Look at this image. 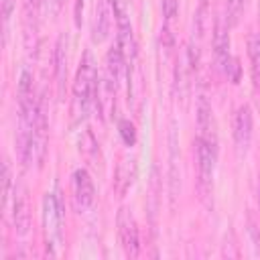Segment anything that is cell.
Returning <instances> with one entry per match:
<instances>
[{"label":"cell","mask_w":260,"mask_h":260,"mask_svg":"<svg viewBox=\"0 0 260 260\" xmlns=\"http://www.w3.org/2000/svg\"><path fill=\"white\" fill-rule=\"evenodd\" d=\"M98 69L89 51L83 53L73 81V114L83 120L93 106H98Z\"/></svg>","instance_id":"obj_1"},{"label":"cell","mask_w":260,"mask_h":260,"mask_svg":"<svg viewBox=\"0 0 260 260\" xmlns=\"http://www.w3.org/2000/svg\"><path fill=\"white\" fill-rule=\"evenodd\" d=\"M61 223H63V211H61V199L55 193H45L43 197V228L47 238V254L55 256V246L61 244Z\"/></svg>","instance_id":"obj_2"},{"label":"cell","mask_w":260,"mask_h":260,"mask_svg":"<svg viewBox=\"0 0 260 260\" xmlns=\"http://www.w3.org/2000/svg\"><path fill=\"white\" fill-rule=\"evenodd\" d=\"M215 152L203 138H195V156H197V169H199V189L203 197L211 193V181H213V167H215Z\"/></svg>","instance_id":"obj_3"},{"label":"cell","mask_w":260,"mask_h":260,"mask_svg":"<svg viewBox=\"0 0 260 260\" xmlns=\"http://www.w3.org/2000/svg\"><path fill=\"white\" fill-rule=\"evenodd\" d=\"M116 223H118V238H120L124 252L130 258H136L140 252V240H138V228H136L134 215L126 207H120Z\"/></svg>","instance_id":"obj_4"},{"label":"cell","mask_w":260,"mask_h":260,"mask_svg":"<svg viewBox=\"0 0 260 260\" xmlns=\"http://www.w3.org/2000/svg\"><path fill=\"white\" fill-rule=\"evenodd\" d=\"M12 223L18 236H26L30 230V201L28 191L22 183H18L12 193Z\"/></svg>","instance_id":"obj_5"},{"label":"cell","mask_w":260,"mask_h":260,"mask_svg":"<svg viewBox=\"0 0 260 260\" xmlns=\"http://www.w3.org/2000/svg\"><path fill=\"white\" fill-rule=\"evenodd\" d=\"M213 55H215V65L219 71L228 73L230 65H232V57H230V35H228V20L223 16L215 18V26H213Z\"/></svg>","instance_id":"obj_6"},{"label":"cell","mask_w":260,"mask_h":260,"mask_svg":"<svg viewBox=\"0 0 260 260\" xmlns=\"http://www.w3.org/2000/svg\"><path fill=\"white\" fill-rule=\"evenodd\" d=\"M95 199V189H93V181L89 177V173L85 169H77L73 173V201H75V209L79 213L87 211L93 205Z\"/></svg>","instance_id":"obj_7"},{"label":"cell","mask_w":260,"mask_h":260,"mask_svg":"<svg viewBox=\"0 0 260 260\" xmlns=\"http://www.w3.org/2000/svg\"><path fill=\"white\" fill-rule=\"evenodd\" d=\"M197 128H199V138H203L213 150H217V132H215V120H213V110L211 104L207 102L205 95L197 98Z\"/></svg>","instance_id":"obj_8"},{"label":"cell","mask_w":260,"mask_h":260,"mask_svg":"<svg viewBox=\"0 0 260 260\" xmlns=\"http://www.w3.org/2000/svg\"><path fill=\"white\" fill-rule=\"evenodd\" d=\"M234 140L240 154H244L252 140V110L248 104L240 106L234 118Z\"/></svg>","instance_id":"obj_9"},{"label":"cell","mask_w":260,"mask_h":260,"mask_svg":"<svg viewBox=\"0 0 260 260\" xmlns=\"http://www.w3.org/2000/svg\"><path fill=\"white\" fill-rule=\"evenodd\" d=\"M169 158H171V173H169V181H171V199L175 201L179 191H181V175H179V162H181V154H179V138H177V122L173 120L169 126Z\"/></svg>","instance_id":"obj_10"},{"label":"cell","mask_w":260,"mask_h":260,"mask_svg":"<svg viewBox=\"0 0 260 260\" xmlns=\"http://www.w3.org/2000/svg\"><path fill=\"white\" fill-rule=\"evenodd\" d=\"M53 63H55V83H57V95L63 100L65 98V81H67V37L59 35L55 53H53Z\"/></svg>","instance_id":"obj_11"},{"label":"cell","mask_w":260,"mask_h":260,"mask_svg":"<svg viewBox=\"0 0 260 260\" xmlns=\"http://www.w3.org/2000/svg\"><path fill=\"white\" fill-rule=\"evenodd\" d=\"M112 0H98L95 4V14H93V41L102 43L108 39L110 35V26H112Z\"/></svg>","instance_id":"obj_12"},{"label":"cell","mask_w":260,"mask_h":260,"mask_svg":"<svg viewBox=\"0 0 260 260\" xmlns=\"http://www.w3.org/2000/svg\"><path fill=\"white\" fill-rule=\"evenodd\" d=\"M39 28V0H24V45L26 51L35 53Z\"/></svg>","instance_id":"obj_13"},{"label":"cell","mask_w":260,"mask_h":260,"mask_svg":"<svg viewBox=\"0 0 260 260\" xmlns=\"http://www.w3.org/2000/svg\"><path fill=\"white\" fill-rule=\"evenodd\" d=\"M136 177V162L132 156H122L116 169V177H114V187L118 195H126V191L132 187Z\"/></svg>","instance_id":"obj_14"},{"label":"cell","mask_w":260,"mask_h":260,"mask_svg":"<svg viewBox=\"0 0 260 260\" xmlns=\"http://www.w3.org/2000/svg\"><path fill=\"white\" fill-rule=\"evenodd\" d=\"M248 53L252 63V79L256 89H260V32H252L248 39Z\"/></svg>","instance_id":"obj_15"},{"label":"cell","mask_w":260,"mask_h":260,"mask_svg":"<svg viewBox=\"0 0 260 260\" xmlns=\"http://www.w3.org/2000/svg\"><path fill=\"white\" fill-rule=\"evenodd\" d=\"M158 191H160V183H158V169H152V181H150V215H152V223L156 217V209H158Z\"/></svg>","instance_id":"obj_16"},{"label":"cell","mask_w":260,"mask_h":260,"mask_svg":"<svg viewBox=\"0 0 260 260\" xmlns=\"http://www.w3.org/2000/svg\"><path fill=\"white\" fill-rule=\"evenodd\" d=\"M118 132H120V136H122L126 146H132L136 142V128H134V124L130 120H120L118 122Z\"/></svg>","instance_id":"obj_17"},{"label":"cell","mask_w":260,"mask_h":260,"mask_svg":"<svg viewBox=\"0 0 260 260\" xmlns=\"http://www.w3.org/2000/svg\"><path fill=\"white\" fill-rule=\"evenodd\" d=\"M10 189H12L10 167H8V162H4V165H2V209H6V207H8V197L12 195V193H10Z\"/></svg>","instance_id":"obj_18"},{"label":"cell","mask_w":260,"mask_h":260,"mask_svg":"<svg viewBox=\"0 0 260 260\" xmlns=\"http://www.w3.org/2000/svg\"><path fill=\"white\" fill-rule=\"evenodd\" d=\"M81 146H79V150L85 154V158H89V160H93V156L98 154V146H95V140H93V136H91V132H83V138H81V142H79Z\"/></svg>","instance_id":"obj_19"},{"label":"cell","mask_w":260,"mask_h":260,"mask_svg":"<svg viewBox=\"0 0 260 260\" xmlns=\"http://www.w3.org/2000/svg\"><path fill=\"white\" fill-rule=\"evenodd\" d=\"M244 8V0H228V24H238Z\"/></svg>","instance_id":"obj_20"},{"label":"cell","mask_w":260,"mask_h":260,"mask_svg":"<svg viewBox=\"0 0 260 260\" xmlns=\"http://www.w3.org/2000/svg\"><path fill=\"white\" fill-rule=\"evenodd\" d=\"M177 10H179V2L177 0H162V14H165L167 22H171L177 16Z\"/></svg>","instance_id":"obj_21"},{"label":"cell","mask_w":260,"mask_h":260,"mask_svg":"<svg viewBox=\"0 0 260 260\" xmlns=\"http://www.w3.org/2000/svg\"><path fill=\"white\" fill-rule=\"evenodd\" d=\"M248 234H250V238H252V244L256 246V252H260V230H258V225L254 223L252 217H250V221H248Z\"/></svg>","instance_id":"obj_22"},{"label":"cell","mask_w":260,"mask_h":260,"mask_svg":"<svg viewBox=\"0 0 260 260\" xmlns=\"http://www.w3.org/2000/svg\"><path fill=\"white\" fill-rule=\"evenodd\" d=\"M12 8H14V0H2V16H4V22H8V18L12 16Z\"/></svg>","instance_id":"obj_23"},{"label":"cell","mask_w":260,"mask_h":260,"mask_svg":"<svg viewBox=\"0 0 260 260\" xmlns=\"http://www.w3.org/2000/svg\"><path fill=\"white\" fill-rule=\"evenodd\" d=\"M61 6H63V0H47V10H49L53 16H55V14H59Z\"/></svg>","instance_id":"obj_24"},{"label":"cell","mask_w":260,"mask_h":260,"mask_svg":"<svg viewBox=\"0 0 260 260\" xmlns=\"http://www.w3.org/2000/svg\"><path fill=\"white\" fill-rule=\"evenodd\" d=\"M258 207H260V175H258Z\"/></svg>","instance_id":"obj_25"},{"label":"cell","mask_w":260,"mask_h":260,"mask_svg":"<svg viewBox=\"0 0 260 260\" xmlns=\"http://www.w3.org/2000/svg\"><path fill=\"white\" fill-rule=\"evenodd\" d=\"M258 10H260V4H258Z\"/></svg>","instance_id":"obj_26"}]
</instances>
